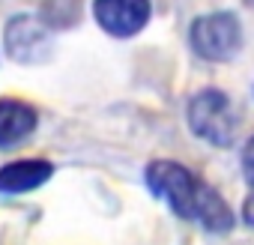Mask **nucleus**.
I'll return each instance as SVG.
<instances>
[{
    "label": "nucleus",
    "instance_id": "nucleus-1",
    "mask_svg": "<svg viewBox=\"0 0 254 245\" xmlns=\"http://www.w3.org/2000/svg\"><path fill=\"white\" fill-rule=\"evenodd\" d=\"M150 191L156 197H162L180 218L186 221H197L203 230L209 233H227L236 224L233 209L227 206V200L206 185L197 174H191L189 168H183L180 162H150L147 174H144Z\"/></svg>",
    "mask_w": 254,
    "mask_h": 245
},
{
    "label": "nucleus",
    "instance_id": "nucleus-2",
    "mask_svg": "<svg viewBox=\"0 0 254 245\" xmlns=\"http://www.w3.org/2000/svg\"><path fill=\"white\" fill-rule=\"evenodd\" d=\"M186 120H189V129L212 147H230L239 132V114H236L230 96L221 90H212V87L200 90L189 99Z\"/></svg>",
    "mask_w": 254,
    "mask_h": 245
},
{
    "label": "nucleus",
    "instance_id": "nucleus-3",
    "mask_svg": "<svg viewBox=\"0 0 254 245\" xmlns=\"http://www.w3.org/2000/svg\"><path fill=\"white\" fill-rule=\"evenodd\" d=\"M191 51L206 63H224L242 45V27L233 12H209L191 21L189 27Z\"/></svg>",
    "mask_w": 254,
    "mask_h": 245
},
{
    "label": "nucleus",
    "instance_id": "nucleus-4",
    "mask_svg": "<svg viewBox=\"0 0 254 245\" xmlns=\"http://www.w3.org/2000/svg\"><path fill=\"white\" fill-rule=\"evenodd\" d=\"M96 24L114 36V39H129L141 33L150 21V0H96L93 3Z\"/></svg>",
    "mask_w": 254,
    "mask_h": 245
},
{
    "label": "nucleus",
    "instance_id": "nucleus-5",
    "mask_svg": "<svg viewBox=\"0 0 254 245\" xmlns=\"http://www.w3.org/2000/svg\"><path fill=\"white\" fill-rule=\"evenodd\" d=\"M6 48L18 63H36L51 51V33L33 15H18L6 24Z\"/></svg>",
    "mask_w": 254,
    "mask_h": 245
},
{
    "label": "nucleus",
    "instance_id": "nucleus-6",
    "mask_svg": "<svg viewBox=\"0 0 254 245\" xmlns=\"http://www.w3.org/2000/svg\"><path fill=\"white\" fill-rule=\"evenodd\" d=\"M54 177V165L42 159H21L0 168V194H21L45 185Z\"/></svg>",
    "mask_w": 254,
    "mask_h": 245
},
{
    "label": "nucleus",
    "instance_id": "nucleus-7",
    "mask_svg": "<svg viewBox=\"0 0 254 245\" xmlns=\"http://www.w3.org/2000/svg\"><path fill=\"white\" fill-rule=\"evenodd\" d=\"M36 108L21 99H0V147H18L36 129Z\"/></svg>",
    "mask_w": 254,
    "mask_h": 245
},
{
    "label": "nucleus",
    "instance_id": "nucleus-8",
    "mask_svg": "<svg viewBox=\"0 0 254 245\" xmlns=\"http://www.w3.org/2000/svg\"><path fill=\"white\" fill-rule=\"evenodd\" d=\"M242 177H245V183L254 188V135L245 141V147H242Z\"/></svg>",
    "mask_w": 254,
    "mask_h": 245
},
{
    "label": "nucleus",
    "instance_id": "nucleus-9",
    "mask_svg": "<svg viewBox=\"0 0 254 245\" xmlns=\"http://www.w3.org/2000/svg\"><path fill=\"white\" fill-rule=\"evenodd\" d=\"M242 218H245V224L254 227V188H251V194H248V200H245V206H242Z\"/></svg>",
    "mask_w": 254,
    "mask_h": 245
}]
</instances>
